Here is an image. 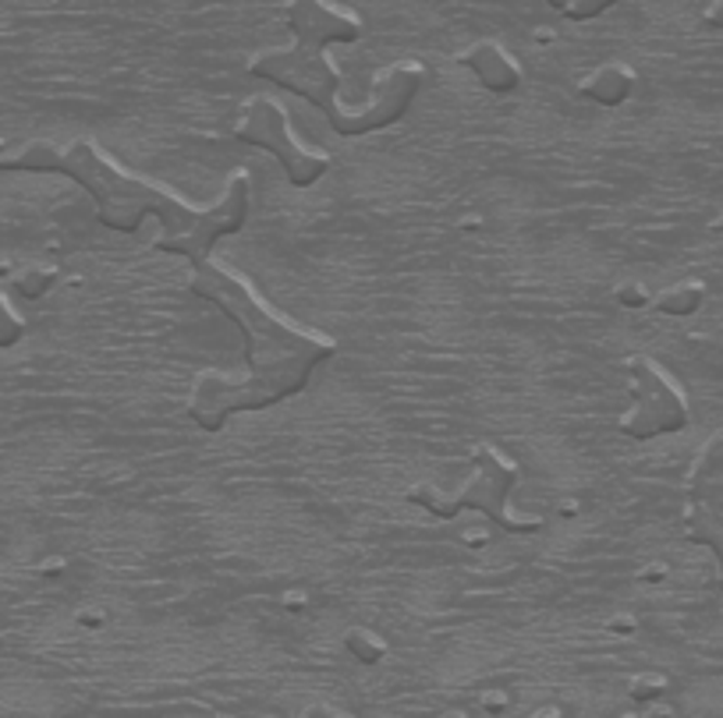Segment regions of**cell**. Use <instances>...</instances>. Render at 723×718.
<instances>
[{"label":"cell","instance_id":"20","mask_svg":"<svg viewBox=\"0 0 723 718\" xmlns=\"http://www.w3.org/2000/svg\"><path fill=\"white\" fill-rule=\"evenodd\" d=\"M646 580H663L667 574H663V566H649V574H642Z\"/></svg>","mask_w":723,"mask_h":718},{"label":"cell","instance_id":"17","mask_svg":"<svg viewBox=\"0 0 723 718\" xmlns=\"http://www.w3.org/2000/svg\"><path fill=\"white\" fill-rule=\"evenodd\" d=\"M702 25H709V29H720L723 33V0H713L706 11H702Z\"/></svg>","mask_w":723,"mask_h":718},{"label":"cell","instance_id":"14","mask_svg":"<svg viewBox=\"0 0 723 718\" xmlns=\"http://www.w3.org/2000/svg\"><path fill=\"white\" fill-rule=\"evenodd\" d=\"M613 4H621V0H574V4L565 11V18H571V22H593V18L602 15V11H610Z\"/></svg>","mask_w":723,"mask_h":718},{"label":"cell","instance_id":"3","mask_svg":"<svg viewBox=\"0 0 723 718\" xmlns=\"http://www.w3.org/2000/svg\"><path fill=\"white\" fill-rule=\"evenodd\" d=\"M284 25L294 43L288 50H263L249 61V75L274 82L277 89H288L316 111H324L330 128L341 139H362V134L383 131L397 125L411 111L426 86V67L405 61L391 64L372 78L369 103L358 111L341 106V72L327 61L330 43H358L366 36V25L333 0H288L284 4Z\"/></svg>","mask_w":723,"mask_h":718},{"label":"cell","instance_id":"8","mask_svg":"<svg viewBox=\"0 0 723 718\" xmlns=\"http://www.w3.org/2000/svg\"><path fill=\"white\" fill-rule=\"evenodd\" d=\"M458 64L479 78L482 89L497 92V97H507V92L521 89V78H525L521 64L515 61V53L504 43H497V39H479V43L465 47L458 53Z\"/></svg>","mask_w":723,"mask_h":718},{"label":"cell","instance_id":"12","mask_svg":"<svg viewBox=\"0 0 723 718\" xmlns=\"http://www.w3.org/2000/svg\"><path fill=\"white\" fill-rule=\"evenodd\" d=\"M344 648H347V655H355L358 662H366V666H377V662L386 655V641L372 630H352L344 637Z\"/></svg>","mask_w":723,"mask_h":718},{"label":"cell","instance_id":"11","mask_svg":"<svg viewBox=\"0 0 723 718\" xmlns=\"http://www.w3.org/2000/svg\"><path fill=\"white\" fill-rule=\"evenodd\" d=\"M58 266H50V262H29L22 269V273L15 277V287H18V294L22 297H43L53 283H58Z\"/></svg>","mask_w":723,"mask_h":718},{"label":"cell","instance_id":"15","mask_svg":"<svg viewBox=\"0 0 723 718\" xmlns=\"http://www.w3.org/2000/svg\"><path fill=\"white\" fill-rule=\"evenodd\" d=\"M667 690L663 676H635L632 680V697L635 701H656Z\"/></svg>","mask_w":723,"mask_h":718},{"label":"cell","instance_id":"9","mask_svg":"<svg viewBox=\"0 0 723 718\" xmlns=\"http://www.w3.org/2000/svg\"><path fill=\"white\" fill-rule=\"evenodd\" d=\"M635 86H638L635 67L613 61V64L596 67V72H588L579 82V92H582L585 100L599 103V106H621L635 92Z\"/></svg>","mask_w":723,"mask_h":718},{"label":"cell","instance_id":"7","mask_svg":"<svg viewBox=\"0 0 723 718\" xmlns=\"http://www.w3.org/2000/svg\"><path fill=\"white\" fill-rule=\"evenodd\" d=\"M685 535L716 555L723 591V432L702 443L685 485Z\"/></svg>","mask_w":723,"mask_h":718},{"label":"cell","instance_id":"13","mask_svg":"<svg viewBox=\"0 0 723 718\" xmlns=\"http://www.w3.org/2000/svg\"><path fill=\"white\" fill-rule=\"evenodd\" d=\"M25 336V319L18 316L4 294H0V347H15Z\"/></svg>","mask_w":723,"mask_h":718},{"label":"cell","instance_id":"5","mask_svg":"<svg viewBox=\"0 0 723 718\" xmlns=\"http://www.w3.org/2000/svg\"><path fill=\"white\" fill-rule=\"evenodd\" d=\"M632 411L618 418L621 436L627 439H656L685 432L692 422L688 400L667 369L649 355H632L624 361Z\"/></svg>","mask_w":723,"mask_h":718},{"label":"cell","instance_id":"23","mask_svg":"<svg viewBox=\"0 0 723 718\" xmlns=\"http://www.w3.org/2000/svg\"><path fill=\"white\" fill-rule=\"evenodd\" d=\"M4 149H8V142H4V139H0V153H4Z\"/></svg>","mask_w":723,"mask_h":718},{"label":"cell","instance_id":"16","mask_svg":"<svg viewBox=\"0 0 723 718\" xmlns=\"http://www.w3.org/2000/svg\"><path fill=\"white\" fill-rule=\"evenodd\" d=\"M618 305L621 308H646V305H652V297L642 283H624V287H618Z\"/></svg>","mask_w":723,"mask_h":718},{"label":"cell","instance_id":"2","mask_svg":"<svg viewBox=\"0 0 723 718\" xmlns=\"http://www.w3.org/2000/svg\"><path fill=\"white\" fill-rule=\"evenodd\" d=\"M189 287L195 297L217 305L241 330L249 364V379H241V383L213 372H203L195 379L189 418L203 432H220L234 414L266 411L274 403L294 397V393H302L319 364L338 355L333 336L294 326L284 316H277L252 291V283L234 273L231 266L213 259L192 266Z\"/></svg>","mask_w":723,"mask_h":718},{"label":"cell","instance_id":"19","mask_svg":"<svg viewBox=\"0 0 723 718\" xmlns=\"http://www.w3.org/2000/svg\"><path fill=\"white\" fill-rule=\"evenodd\" d=\"M543 4H546V8H554V11H560V15H565V11L574 4V0H543Z\"/></svg>","mask_w":723,"mask_h":718},{"label":"cell","instance_id":"1","mask_svg":"<svg viewBox=\"0 0 723 718\" xmlns=\"http://www.w3.org/2000/svg\"><path fill=\"white\" fill-rule=\"evenodd\" d=\"M0 174H64L86 188L97 202V220L117 234H136L145 216H156L164 234L153 238V248L164 255H181L185 262H206L224 238L238 234L249 223L252 181L245 170H234L224 184V195L213 206L199 209L189 198L170 192L167 184L145 181L128 174L103 153L97 142L75 139L68 145L58 142H29L15 156L0 159Z\"/></svg>","mask_w":723,"mask_h":718},{"label":"cell","instance_id":"4","mask_svg":"<svg viewBox=\"0 0 723 718\" xmlns=\"http://www.w3.org/2000/svg\"><path fill=\"white\" fill-rule=\"evenodd\" d=\"M521 478V467L497 446L479 443L472 450V474L458 492H436V489H411L405 499L415 507L430 510L433 517H458L465 510L482 513L507 535H535L543 531V517H521L511 507V492Z\"/></svg>","mask_w":723,"mask_h":718},{"label":"cell","instance_id":"22","mask_svg":"<svg viewBox=\"0 0 723 718\" xmlns=\"http://www.w3.org/2000/svg\"><path fill=\"white\" fill-rule=\"evenodd\" d=\"M713 234H720V238H723V216H716V220H713Z\"/></svg>","mask_w":723,"mask_h":718},{"label":"cell","instance_id":"6","mask_svg":"<svg viewBox=\"0 0 723 718\" xmlns=\"http://www.w3.org/2000/svg\"><path fill=\"white\" fill-rule=\"evenodd\" d=\"M234 139L259 145L263 153L277 156L288 184H294V188H313L330 170V156L324 153V149H309L294 139L288 111L274 97H252L245 106H241Z\"/></svg>","mask_w":723,"mask_h":718},{"label":"cell","instance_id":"18","mask_svg":"<svg viewBox=\"0 0 723 718\" xmlns=\"http://www.w3.org/2000/svg\"><path fill=\"white\" fill-rule=\"evenodd\" d=\"M610 630H621V633H632V630H635V623H632V619H613V623H610Z\"/></svg>","mask_w":723,"mask_h":718},{"label":"cell","instance_id":"10","mask_svg":"<svg viewBox=\"0 0 723 718\" xmlns=\"http://www.w3.org/2000/svg\"><path fill=\"white\" fill-rule=\"evenodd\" d=\"M702 302H706V283L702 280H685V283L667 287L663 294H656L652 308L660 311V316H695V311L702 308Z\"/></svg>","mask_w":723,"mask_h":718},{"label":"cell","instance_id":"21","mask_svg":"<svg viewBox=\"0 0 723 718\" xmlns=\"http://www.w3.org/2000/svg\"><path fill=\"white\" fill-rule=\"evenodd\" d=\"M535 39H540V43H550V39H554V29H540V36H535Z\"/></svg>","mask_w":723,"mask_h":718}]
</instances>
